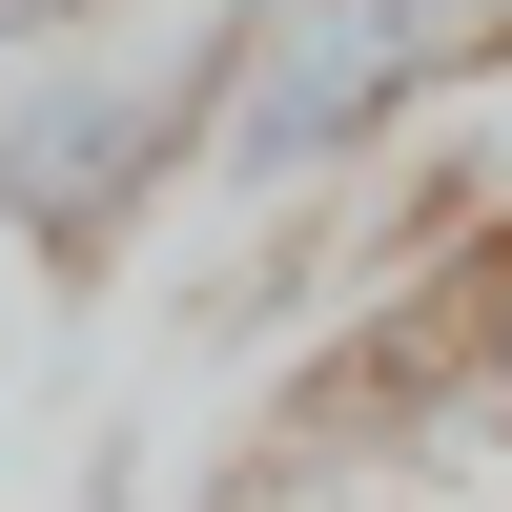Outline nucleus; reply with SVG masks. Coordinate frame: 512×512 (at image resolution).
<instances>
[{
  "label": "nucleus",
  "mask_w": 512,
  "mask_h": 512,
  "mask_svg": "<svg viewBox=\"0 0 512 512\" xmlns=\"http://www.w3.org/2000/svg\"><path fill=\"white\" fill-rule=\"evenodd\" d=\"M41 21H82V0H0V41H41Z\"/></svg>",
  "instance_id": "4"
},
{
  "label": "nucleus",
  "mask_w": 512,
  "mask_h": 512,
  "mask_svg": "<svg viewBox=\"0 0 512 512\" xmlns=\"http://www.w3.org/2000/svg\"><path fill=\"white\" fill-rule=\"evenodd\" d=\"M451 62V0H267L246 41V103H226V164L246 185H328L410 123V82Z\"/></svg>",
  "instance_id": "2"
},
{
  "label": "nucleus",
  "mask_w": 512,
  "mask_h": 512,
  "mask_svg": "<svg viewBox=\"0 0 512 512\" xmlns=\"http://www.w3.org/2000/svg\"><path fill=\"white\" fill-rule=\"evenodd\" d=\"M451 390H472L492 431H512V226L472 246V287H451Z\"/></svg>",
  "instance_id": "3"
},
{
  "label": "nucleus",
  "mask_w": 512,
  "mask_h": 512,
  "mask_svg": "<svg viewBox=\"0 0 512 512\" xmlns=\"http://www.w3.org/2000/svg\"><path fill=\"white\" fill-rule=\"evenodd\" d=\"M226 41H267V0H246ZM226 41H164V62H62V82H21L0 103V205H21V246H103L123 205L164 185V144H185L205 103H246V62Z\"/></svg>",
  "instance_id": "1"
}]
</instances>
